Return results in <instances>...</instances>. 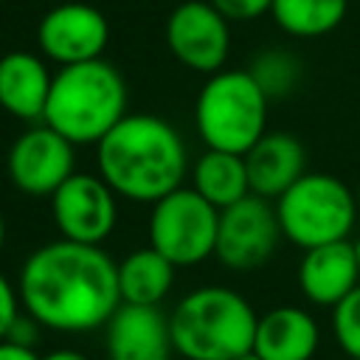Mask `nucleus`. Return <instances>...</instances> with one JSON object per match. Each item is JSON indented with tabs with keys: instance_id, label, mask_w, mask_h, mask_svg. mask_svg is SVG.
Segmentation results:
<instances>
[{
	"instance_id": "nucleus-1",
	"label": "nucleus",
	"mask_w": 360,
	"mask_h": 360,
	"mask_svg": "<svg viewBox=\"0 0 360 360\" xmlns=\"http://www.w3.org/2000/svg\"><path fill=\"white\" fill-rule=\"evenodd\" d=\"M22 309L56 332H93L121 304L118 262L101 245L56 239L37 248L20 270Z\"/></svg>"
},
{
	"instance_id": "nucleus-2",
	"label": "nucleus",
	"mask_w": 360,
	"mask_h": 360,
	"mask_svg": "<svg viewBox=\"0 0 360 360\" xmlns=\"http://www.w3.org/2000/svg\"><path fill=\"white\" fill-rule=\"evenodd\" d=\"M96 163L118 197L149 205L180 188L188 172L180 132L152 112H127L96 143Z\"/></svg>"
},
{
	"instance_id": "nucleus-3",
	"label": "nucleus",
	"mask_w": 360,
	"mask_h": 360,
	"mask_svg": "<svg viewBox=\"0 0 360 360\" xmlns=\"http://www.w3.org/2000/svg\"><path fill=\"white\" fill-rule=\"evenodd\" d=\"M124 115L127 82L107 59L65 65L53 73L42 121L70 143H98Z\"/></svg>"
},
{
	"instance_id": "nucleus-4",
	"label": "nucleus",
	"mask_w": 360,
	"mask_h": 360,
	"mask_svg": "<svg viewBox=\"0 0 360 360\" xmlns=\"http://www.w3.org/2000/svg\"><path fill=\"white\" fill-rule=\"evenodd\" d=\"M259 315L231 287H200L169 315L172 346L186 360H233L253 349Z\"/></svg>"
},
{
	"instance_id": "nucleus-5",
	"label": "nucleus",
	"mask_w": 360,
	"mask_h": 360,
	"mask_svg": "<svg viewBox=\"0 0 360 360\" xmlns=\"http://www.w3.org/2000/svg\"><path fill=\"white\" fill-rule=\"evenodd\" d=\"M270 98L250 70L211 73L194 101V127L208 149L245 155L267 132Z\"/></svg>"
},
{
	"instance_id": "nucleus-6",
	"label": "nucleus",
	"mask_w": 360,
	"mask_h": 360,
	"mask_svg": "<svg viewBox=\"0 0 360 360\" xmlns=\"http://www.w3.org/2000/svg\"><path fill=\"white\" fill-rule=\"evenodd\" d=\"M276 214L281 236L301 250L349 239L357 219L354 191L335 174L304 172L278 200Z\"/></svg>"
},
{
	"instance_id": "nucleus-7",
	"label": "nucleus",
	"mask_w": 360,
	"mask_h": 360,
	"mask_svg": "<svg viewBox=\"0 0 360 360\" xmlns=\"http://www.w3.org/2000/svg\"><path fill=\"white\" fill-rule=\"evenodd\" d=\"M219 208H214L191 186H180L152 202L149 245L174 267H191L214 256Z\"/></svg>"
},
{
	"instance_id": "nucleus-8",
	"label": "nucleus",
	"mask_w": 360,
	"mask_h": 360,
	"mask_svg": "<svg viewBox=\"0 0 360 360\" xmlns=\"http://www.w3.org/2000/svg\"><path fill=\"white\" fill-rule=\"evenodd\" d=\"M281 225L276 205L259 194H248L239 202L219 211L214 256L228 270H256L278 248Z\"/></svg>"
},
{
	"instance_id": "nucleus-9",
	"label": "nucleus",
	"mask_w": 360,
	"mask_h": 360,
	"mask_svg": "<svg viewBox=\"0 0 360 360\" xmlns=\"http://www.w3.org/2000/svg\"><path fill=\"white\" fill-rule=\"evenodd\" d=\"M115 197L118 194L107 186L101 174L73 172L51 194V214L62 239L82 245H101L118 222Z\"/></svg>"
},
{
	"instance_id": "nucleus-10",
	"label": "nucleus",
	"mask_w": 360,
	"mask_h": 360,
	"mask_svg": "<svg viewBox=\"0 0 360 360\" xmlns=\"http://www.w3.org/2000/svg\"><path fill=\"white\" fill-rule=\"evenodd\" d=\"M166 45L172 56L194 73L222 70L231 51V22L211 0H183L166 20Z\"/></svg>"
},
{
	"instance_id": "nucleus-11",
	"label": "nucleus",
	"mask_w": 360,
	"mask_h": 360,
	"mask_svg": "<svg viewBox=\"0 0 360 360\" xmlns=\"http://www.w3.org/2000/svg\"><path fill=\"white\" fill-rule=\"evenodd\" d=\"M73 149L76 143H70L45 121H37L22 135H17V141L8 149V180L22 194L51 197L76 172Z\"/></svg>"
},
{
	"instance_id": "nucleus-12",
	"label": "nucleus",
	"mask_w": 360,
	"mask_h": 360,
	"mask_svg": "<svg viewBox=\"0 0 360 360\" xmlns=\"http://www.w3.org/2000/svg\"><path fill=\"white\" fill-rule=\"evenodd\" d=\"M110 42V22L107 17L82 0L56 3L48 8L37 25V45L45 59L65 65L93 62L101 59Z\"/></svg>"
},
{
	"instance_id": "nucleus-13",
	"label": "nucleus",
	"mask_w": 360,
	"mask_h": 360,
	"mask_svg": "<svg viewBox=\"0 0 360 360\" xmlns=\"http://www.w3.org/2000/svg\"><path fill=\"white\" fill-rule=\"evenodd\" d=\"M104 340L110 360H169L174 352L169 318L160 307L121 301L104 323Z\"/></svg>"
},
{
	"instance_id": "nucleus-14",
	"label": "nucleus",
	"mask_w": 360,
	"mask_h": 360,
	"mask_svg": "<svg viewBox=\"0 0 360 360\" xmlns=\"http://www.w3.org/2000/svg\"><path fill=\"white\" fill-rule=\"evenodd\" d=\"M360 284V264L354 242H326L307 248L298 264V287L304 298L318 307H335Z\"/></svg>"
},
{
	"instance_id": "nucleus-15",
	"label": "nucleus",
	"mask_w": 360,
	"mask_h": 360,
	"mask_svg": "<svg viewBox=\"0 0 360 360\" xmlns=\"http://www.w3.org/2000/svg\"><path fill=\"white\" fill-rule=\"evenodd\" d=\"M245 166L250 194L278 200L307 172V149L290 132H264L245 152Z\"/></svg>"
},
{
	"instance_id": "nucleus-16",
	"label": "nucleus",
	"mask_w": 360,
	"mask_h": 360,
	"mask_svg": "<svg viewBox=\"0 0 360 360\" xmlns=\"http://www.w3.org/2000/svg\"><path fill=\"white\" fill-rule=\"evenodd\" d=\"M53 73L34 51H8L0 56V107L28 124L42 121Z\"/></svg>"
},
{
	"instance_id": "nucleus-17",
	"label": "nucleus",
	"mask_w": 360,
	"mask_h": 360,
	"mask_svg": "<svg viewBox=\"0 0 360 360\" xmlns=\"http://www.w3.org/2000/svg\"><path fill=\"white\" fill-rule=\"evenodd\" d=\"M318 323L301 307H276L259 315L253 352L262 360H312L318 352Z\"/></svg>"
},
{
	"instance_id": "nucleus-18",
	"label": "nucleus",
	"mask_w": 360,
	"mask_h": 360,
	"mask_svg": "<svg viewBox=\"0 0 360 360\" xmlns=\"http://www.w3.org/2000/svg\"><path fill=\"white\" fill-rule=\"evenodd\" d=\"M191 188L202 194L214 208H228L250 194L245 155L205 149L191 166Z\"/></svg>"
},
{
	"instance_id": "nucleus-19",
	"label": "nucleus",
	"mask_w": 360,
	"mask_h": 360,
	"mask_svg": "<svg viewBox=\"0 0 360 360\" xmlns=\"http://www.w3.org/2000/svg\"><path fill=\"white\" fill-rule=\"evenodd\" d=\"M174 264L158 253L152 245L138 248L118 262V292L124 304H141V307H158L172 284H174Z\"/></svg>"
},
{
	"instance_id": "nucleus-20",
	"label": "nucleus",
	"mask_w": 360,
	"mask_h": 360,
	"mask_svg": "<svg viewBox=\"0 0 360 360\" xmlns=\"http://www.w3.org/2000/svg\"><path fill=\"white\" fill-rule=\"evenodd\" d=\"M349 11V0H273L270 17L298 39H315L335 31Z\"/></svg>"
},
{
	"instance_id": "nucleus-21",
	"label": "nucleus",
	"mask_w": 360,
	"mask_h": 360,
	"mask_svg": "<svg viewBox=\"0 0 360 360\" xmlns=\"http://www.w3.org/2000/svg\"><path fill=\"white\" fill-rule=\"evenodd\" d=\"M248 70L267 98L287 96L298 82V62L287 51H264L250 62Z\"/></svg>"
},
{
	"instance_id": "nucleus-22",
	"label": "nucleus",
	"mask_w": 360,
	"mask_h": 360,
	"mask_svg": "<svg viewBox=\"0 0 360 360\" xmlns=\"http://www.w3.org/2000/svg\"><path fill=\"white\" fill-rule=\"evenodd\" d=\"M332 332L349 360H360V284L332 307Z\"/></svg>"
},
{
	"instance_id": "nucleus-23",
	"label": "nucleus",
	"mask_w": 360,
	"mask_h": 360,
	"mask_svg": "<svg viewBox=\"0 0 360 360\" xmlns=\"http://www.w3.org/2000/svg\"><path fill=\"white\" fill-rule=\"evenodd\" d=\"M211 6L228 20V22H248L262 14H270L273 0H211Z\"/></svg>"
},
{
	"instance_id": "nucleus-24",
	"label": "nucleus",
	"mask_w": 360,
	"mask_h": 360,
	"mask_svg": "<svg viewBox=\"0 0 360 360\" xmlns=\"http://www.w3.org/2000/svg\"><path fill=\"white\" fill-rule=\"evenodd\" d=\"M20 307H22V301H20L17 287L0 273V340H6L14 321L20 318Z\"/></svg>"
},
{
	"instance_id": "nucleus-25",
	"label": "nucleus",
	"mask_w": 360,
	"mask_h": 360,
	"mask_svg": "<svg viewBox=\"0 0 360 360\" xmlns=\"http://www.w3.org/2000/svg\"><path fill=\"white\" fill-rule=\"evenodd\" d=\"M37 326H39V323H37L28 312H20V318L14 321V326H11V332L6 335V340L34 349V343H37Z\"/></svg>"
},
{
	"instance_id": "nucleus-26",
	"label": "nucleus",
	"mask_w": 360,
	"mask_h": 360,
	"mask_svg": "<svg viewBox=\"0 0 360 360\" xmlns=\"http://www.w3.org/2000/svg\"><path fill=\"white\" fill-rule=\"evenodd\" d=\"M0 360H39L31 346H20L11 340H0Z\"/></svg>"
},
{
	"instance_id": "nucleus-27",
	"label": "nucleus",
	"mask_w": 360,
	"mask_h": 360,
	"mask_svg": "<svg viewBox=\"0 0 360 360\" xmlns=\"http://www.w3.org/2000/svg\"><path fill=\"white\" fill-rule=\"evenodd\" d=\"M39 360H87V357L82 352H73V349H56V352L39 357Z\"/></svg>"
},
{
	"instance_id": "nucleus-28",
	"label": "nucleus",
	"mask_w": 360,
	"mask_h": 360,
	"mask_svg": "<svg viewBox=\"0 0 360 360\" xmlns=\"http://www.w3.org/2000/svg\"><path fill=\"white\" fill-rule=\"evenodd\" d=\"M233 360H262V357H259V354L250 349V352H245V354H239V357H233Z\"/></svg>"
},
{
	"instance_id": "nucleus-29",
	"label": "nucleus",
	"mask_w": 360,
	"mask_h": 360,
	"mask_svg": "<svg viewBox=\"0 0 360 360\" xmlns=\"http://www.w3.org/2000/svg\"><path fill=\"white\" fill-rule=\"evenodd\" d=\"M3 242H6V222H3V214H0V250H3Z\"/></svg>"
},
{
	"instance_id": "nucleus-30",
	"label": "nucleus",
	"mask_w": 360,
	"mask_h": 360,
	"mask_svg": "<svg viewBox=\"0 0 360 360\" xmlns=\"http://www.w3.org/2000/svg\"><path fill=\"white\" fill-rule=\"evenodd\" d=\"M354 197H357V211H360V183H357V188H354Z\"/></svg>"
},
{
	"instance_id": "nucleus-31",
	"label": "nucleus",
	"mask_w": 360,
	"mask_h": 360,
	"mask_svg": "<svg viewBox=\"0 0 360 360\" xmlns=\"http://www.w3.org/2000/svg\"><path fill=\"white\" fill-rule=\"evenodd\" d=\"M354 250H357V264H360V239L354 242Z\"/></svg>"
}]
</instances>
